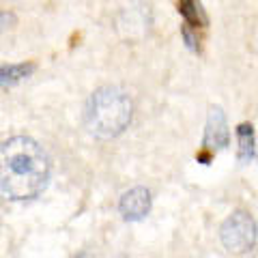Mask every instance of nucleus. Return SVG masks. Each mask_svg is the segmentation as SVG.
Masks as SVG:
<instances>
[{"label":"nucleus","mask_w":258,"mask_h":258,"mask_svg":"<svg viewBox=\"0 0 258 258\" xmlns=\"http://www.w3.org/2000/svg\"><path fill=\"white\" fill-rule=\"evenodd\" d=\"M256 220L247 211L232 213L222 224L220 239L230 254H245L256 245Z\"/></svg>","instance_id":"3"},{"label":"nucleus","mask_w":258,"mask_h":258,"mask_svg":"<svg viewBox=\"0 0 258 258\" xmlns=\"http://www.w3.org/2000/svg\"><path fill=\"white\" fill-rule=\"evenodd\" d=\"M228 140H230V134H228V125H226V116L222 108H211L207 116L203 147L207 151H217V149L228 147Z\"/></svg>","instance_id":"5"},{"label":"nucleus","mask_w":258,"mask_h":258,"mask_svg":"<svg viewBox=\"0 0 258 258\" xmlns=\"http://www.w3.org/2000/svg\"><path fill=\"white\" fill-rule=\"evenodd\" d=\"M50 181V157L39 142L15 136L0 144V198L32 200Z\"/></svg>","instance_id":"1"},{"label":"nucleus","mask_w":258,"mask_h":258,"mask_svg":"<svg viewBox=\"0 0 258 258\" xmlns=\"http://www.w3.org/2000/svg\"><path fill=\"white\" fill-rule=\"evenodd\" d=\"M134 118V101L123 88H97L86 103L84 120L93 136L101 140L116 138L129 127Z\"/></svg>","instance_id":"2"},{"label":"nucleus","mask_w":258,"mask_h":258,"mask_svg":"<svg viewBox=\"0 0 258 258\" xmlns=\"http://www.w3.org/2000/svg\"><path fill=\"white\" fill-rule=\"evenodd\" d=\"M15 24H18V18H15L13 13H9V11H0V32L11 30Z\"/></svg>","instance_id":"9"},{"label":"nucleus","mask_w":258,"mask_h":258,"mask_svg":"<svg viewBox=\"0 0 258 258\" xmlns=\"http://www.w3.org/2000/svg\"><path fill=\"white\" fill-rule=\"evenodd\" d=\"M35 74V64L22 62V64H5L0 67V86H15L24 82L26 78Z\"/></svg>","instance_id":"6"},{"label":"nucleus","mask_w":258,"mask_h":258,"mask_svg":"<svg viewBox=\"0 0 258 258\" xmlns=\"http://www.w3.org/2000/svg\"><path fill=\"white\" fill-rule=\"evenodd\" d=\"M179 13L185 18L187 26H207V15L198 0H179Z\"/></svg>","instance_id":"8"},{"label":"nucleus","mask_w":258,"mask_h":258,"mask_svg":"<svg viewBox=\"0 0 258 258\" xmlns=\"http://www.w3.org/2000/svg\"><path fill=\"white\" fill-rule=\"evenodd\" d=\"M237 138H239V159L249 164L256 157V147H254V127L249 123H243L237 127Z\"/></svg>","instance_id":"7"},{"label":"nucleus","mask_w":258,"mask_h":258,"mask_svg":"<svg viewBox=\"0 0 258 258\" xmlns=\"http://www.w3.org/2000/svg\"><path fill=\"white\" fill-rule=\"evenodd\" d=\"M181 35H183V39H185V43H187V47H191V50H198V39L191 35V32H189V28H187V26H183Z\"/></svg>","instance_id":"10"},{"label":"nucleus","mask_w":258,"mask_h":258,"mask_svg":"<svg viewBox=\"0 0 258 258\" xmlns=\"http://www.w3.org/2000/svg\"><path fill=\"white\" fill-rule=\"evenodd\" d=\"M153 198L147 187H132L120 196L118 211L125 222H140L151 213Z\"/></svg>","instance_id":"4"},{"label":"nucleus","mask_w":258,"mask_h":258,"mask_svg":"<svg viewBox=\"0 0 258 258\" xmlns=\"http://www.w3.org/2000/svg\"><path fill=\"white\" fill-rule=\"evenodd\" d=\"M198 161H203V164H209L211 161V153H200V155H196Z\"/></svg>","instance_id":"11"}]
</instances>
